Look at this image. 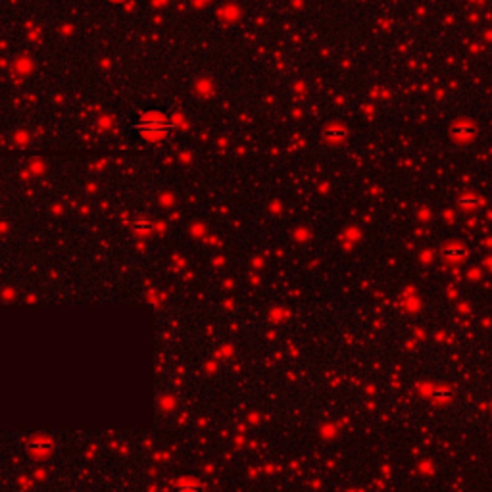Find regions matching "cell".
<instances>
[{
	"instance_id": "1",
	"label": "cell",
	"mask_w": 492,
	"mask_h": 492,
	"mask_svg": "<svg viewBox=\"0 0 492 492\" xmlns=\"http://www.w3.org/2000/svg\"><path fill=\"white\" fill-rule=\"evenodd\" d=\"M467 252H465V248H450V250H446V256L448 258H463Z\"/></svg>"
},
{
	"instance_id": "2",
	"label": "cell",
	"mask_w": 492,
	"mask_h": 492,
	"mask_svg": "<svg viewBox=\"0 0 492 492\" xmlns=\"http://www.w3.org/2000/svg\"><path fill=\"white\" fill-rule=\"evenodd\" d=\"M479 202H481V200H479V198H473V196H471V198H463V200H461V204H463V206H477Z\"/></svg>"
}]
</instances>
